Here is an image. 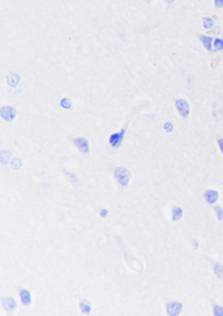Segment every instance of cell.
<instances>
[{"label": "cell", "instance_id": "1", "mask_svg": "<svg viewBox=\"0 0 223 316\" xmlns=\"http://www.w3.org/2000/svg\"><path fill=\"white\" fill-rule=\"evenodd\" d=\"M115 176H116L117 181L120 182V185L126 186L128 182H129V178H130V172L126 168L119 167V168L115 170Z\"/></svg>", "mask_w": 223, "mask_h": 316}, {"label": "cell", "instance_id": "2", "mask_svg": "<svg viewBox=\"0 0 223 316\" xmlns=\"http://www.w3.org/2000/svg\"><path fill=\"white\" fill-rule=\"evenodd\" d=\"M176 106H177V108L180 111V114H181V116L186 117L189 115V105H187V102L185 100H177L176 101Z\"/></svg>", "mask_w": 223, "mask_h": 316}, {"label": "cell", "instance_id": "3", "mask_svg": "<svg viewBox=\"0 0 223 316\" xmlns=\"http://www.w3.org/2000/svg\"><path fill=\"white\" fill-rule=\"evenodd\" d=\"M182 306L179 304V302H170L168 305H167V312L168 315H177L180 314V311H181Z\"/></svg>", "mask_w": 223, "mask_h": 316}, {"label": "cell", "instance_id": "4", "mask_svg": "<svg viewBox=\"0 0 223 316\" xmlns=\"http://www.w3.org/2000/svg\"><path fill=\"white\" fill-rule=\"evenodd\" d=\"M74 144L77 147H78V149H80V152L82 153H88V143H87V140H85L84 138H77L74 139Z\"/></svg>", "mask_w": 223, "mask_h": 316}, {"label": "cell", "instance_id": "5", "mask_svg": "<svg viewBox=\"0 0 223 316\" xmlns=\"http://www.w3.org/2000/svg\"><path fill=\"white\" fill-rule=\"evenodd\" d=\"M1 116L5 119V120L10 121V120H13V117L15 116V111L12 107H3L1 108Z\"/></svg>", "mask_w": 223, "mask_h": 316}, {"label": "cell", "instance_id": "6", "mask_svg": "<svg viewBox=\"0 0 223 316\" xmlns=\"http://www.w3.org/2000/svg\"><path fill=\"white\" fill-rule=\"evenodd\" d=\"M124 133H125V130H121V131H120V133H116V134L111 135V138H110V143H111V146L117 147L119 144L121 143L122 136H124Z\"/></svg>", "mask_w": 223, "mask_h": 316}, {"label": "cell", "instance_id": "7", "mask_svg": "<svg viewBox=\"0 0 223 316\" xmlns=\"http://www.w3.org/2000/svg\"><path fill=\"white\" fill-rule=\"evenodd\" d=\"M204 198L209 204H213V203H216V200L218 198V193L214 190H208V191H205Z\"/></svg>", "mask_w": 223, "mask_h": 316}, {"label": "cell", "instance_id": "8", "mask_svg": "<svg viewBox=\"0 0 223 316\" xmlns=\"http://www.w3.org/2000/svg\"><path fill=\"white\" fill-rule=\"evenodd\" d=\"M213 269H214V272H216V274L219 277V278H223V266L221 265V264H218L216 261H213Z\"/></svg>", "mask_w": 223, "mask_h": 316}, {"label": "cell", "instance_id": "9", "mask_svg": "<svg viewBox=\"0 0 223 316\" xmlns=\"http://www.w3.org/2000/svg\"><path fill=\"white\" fill-rule=\"evenodd\" d=\"M3 305L5 306V309L7 310H12V309H14V306H15V302L12 300V298H3Z\"/></svg>", "mask_w": 223, "mask_h": 316}, {"label": "cell", "instance_id": "10", "mask_svg": "<svg viewBox=\"0 0 223 316\" xmlns=\"http://www.w3.org/2000/svg\"><path fill=\"white\" fill-rule=\"evenodd\" d=\"M20 297H22V301H23V304L24 305H28L29 302H31V298H29V293L27 291H24V289H22L20 291Z\"/></svg>", "mask_w": 223, "mask_h": 316}, {"label": "cell", "instance_id": "11", "mask_svg": "<svg viewBox=\"0 0 223 316\" xmlns=\"http://www.w3.org/2000/svg\"><path fill=\"white\" fill-rule=\"evenodd\" d=\"M200 40H201V42H203V44L207 46L208 49H211V42H212V38H209V37H205V36H201L200 37Z\"/></svg>", "mask_w": 223, "mask_h": 316}, {"label": "cell", "instance_id": "12", "mask_svg": "<svg viewBox=\"0 0 223 316\" xmlns=\"http://www.w3.org/2000/svg\"><path fill=\"white\" fill-rule=\"evenodd\" d=\"M213 310L216 316H223V309H221L218 305H213Z\"/></svg>", "mask_w": 223, "mask_h": 316}, {"label": "cell", "instance_id": "13", "mask_svg": "<svg viewBox=\"0 0 223 316\" xmlns=\"http://www.w3.org/2000/svg\"><path fill=\"white\" fill-rule=\"evenodd\" d=\"M181 213H182V210L181 209H179V208H175L173 209V219H179L180 218V216H181Z\"/></svg>", "mask_w": 223, "mask_h": 316}, {"label": "cell", "instance_id": "14", "mask_svg": "<svg viewBox=\"0 0 223 316\" xmlns=\"http://www.w3.org/2000/svg\"><path fill=\"white\" fill-rule=\"evenodd\" d=\"M9 79H10V83H12L13 85H14V84L17 83V80H18V76H17L15 74H12V75L8 76V80H9Z\"/></svg>", "mask_w": 223, "mask_h": 316}, {"label": "cell", "instance_id": "15", "mask_svg": "<svg viewBox=\"0 0 223 316\" xmlns=\"http://www.w3.org/2000/svg\"><path fill=\"white\" fill-rule=\"evenodd\" d=\"M214 44H216L217 49H222L223 47V41L222 40H216V41H214Z\"/></svg>", "mask_w": 223, "mask_h": 316}, {"label": "cell", "instance_id": "16", "mask_svg": "<svg viewBox=\"0 0 223 316\" xmlns=\"http://www.w3.org/2000/svg\"><path fill=\"white\" fill-rule=\"evenodd\" d=\"M80 307H82V309H83V311H84V312H88V311H89V307H88V305H85L84 302H83V304H80Z\"/></svg>", "mask_w": 223, "mask_h": 316}, {"label": "cell", "instance_id": "17", "mask_svg": "<svg viewBox=\"0 0 223 316\" xmlns=\"http://www.w3.org/2000/svg\"><path fill=\"white\" fill-rule=\"evenodd\" d=\"M216 210L218 212V218L222 219V214H223V213H222V210H221V208H219V207H217V208H216Z\"/></svg>", "mask_w": 223, "mask_h": 316}, {"label": "cell", "instance_id": "18", "mask_svg": "<svg viewBox=\"0 0 223 316\" xmlns=\"http://www.w3.org/2000/svg\"><path fill=\"white\" fill-rule=\"evenodd\" d=\"M204 20H205V27H211V25H212L211 19H208V18H207V19H204Z\"/></svg>", "mask_w": 223, "mask_h": 316}, {"label": "cell", "instance_id": "19", "mask_svg": "<svg viewBox=\"0 0 223 316\" xmlns=\"http://www.w3.org/2000/svg\"><path fill=\"white\" fill-rule=\"evenodd\" d=\"M218 144H219V148H221V151L223 153V139H219L218 140Z\"/></svg>", "mask_w": 223, "mask_h": 316}, {"label": "cell", "instance_id": "20", "mask_svg": "<svg viewBox=\"0 0 223 316\" xmlns=\"http://www.w3.org/2000/svg\"><path fill=\"white\" fill-rule=\"evenodd\" d=\"M68 176H69V178H71V180H73V181H75V176H74V175H73L71 172H70V173H69V172H68Z\"/></svg>", "mask_w": 223, "mask_h": 316}]
</instances>
